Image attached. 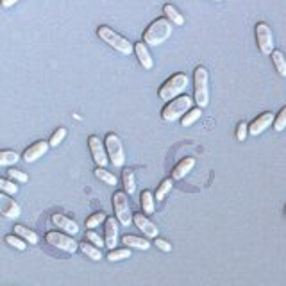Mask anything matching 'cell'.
<instances>
[{
	"instance_id": "20",
	"label": "cell",
	"mask_w": 286,
	"mask_h": 286,
	"mask_svg": "<svg viewBox=\"0 0 286 286\" xmlns=\"http://www.w3.org/2000/svg\"><path fill=\"white\" fill-rule=\"evenodd\" d=\"M13 229H15V233H17V236H20L22 240L25 241V243H33V245H36L38 240H40V238H38V234L34 233L33 229H27V227H25V225L17 224Z\"/></svg>"
},
{
	"instance_id": "31",
	"label": "cell",
	"mask_w": 286,
	"mask_h": 286,
	"mask_svg": "<svg viewBox=\"0 0 286 286\" xmlns=\"http://www.w3.org/2000/svg\"><path fill=\"white\" fill-rule=\"evenodd\" d=\"M102 222H106V213H93V215H90V218L86 220V227L88 229H95L98 227V225L102 224Z\"/></svg>"
},
{
	"instance_id": "28",
	"label": "cell",
	"mask_w": 286,
	"mask_h": 286,
	"mask_svg": "<svg viewBox=\"0 0 286 286\" xmlns=\"http://www.w3.org/2000/svg\"><path fill=\"white\" fill-rule=\"evenodd\" d=\"M107 261H123L127 257H131V249L125 247V249H113L107 252Z\"/></svg>"
},
{
	"instance_id": "16",
	"label": "cell",
	"mask_w": 286,
	"mask_h": 286,
	"mask_svg": "<svg viewBox=\"0 0 286 286\" xmlns=\"http://www.w3.org/2000/svg\"><path fill=\"white\" fill-rule=\"evenodd\" d=\"M52 224L56 225L57 229H63L66 234H70V236L79 233L77 222H74L72 218L66 217V215H61V213H56V215H52Z\"/></svg>"
},
{
	"instance_id": "21",
	"label": "cell",
	"mask_w": 286,
	"mask_h": 286,
	"mask_svg": "<svg viewBox=\"0 0 286 286\" xmlns=\"http://www.w3.org/2000/svg\"><path fill=\"white\" fill-rule=\"evenodd\" d=\"M163 15H165V18H167V20L170 22L172 25H179V27H181V25H184V17L172 4L165 6V8H163Z\"/></svg>"
},
{
	"instance_id": "32",
	"label": "cell",
	"mask_w": 286,
	"mask_h": 286,
	"mask_svg": "<svg viewBox=\"0 0 286 286\" xmlns=\"http://www.w3.org/2000/svg\"><path fill=\"white\" fill-rule=\"evenodd\" d=\"M272 125H274V129L277 132H281L286 129V106L277 113V116L274 118V123H272Z\"/></svg>"
},
{
	"instance_id": "8",
	"label": "cell",
	"mask_w": 286,
	"mask_h": 286,
	"mask_svg": "<svg viewBox=\"0 0 286 286\" xmlns=\"http://www.w3.org/2000/svg\"><path fill=\"white\" fill-rule=\"evenodd\" d=\"M45 240H47V243H50L52 247H56V249L63 250V252H66V254H74L75 250L79 249L77 241L70 236V234H65V233L50 231V233H47Z\"/></svg>"
},
{
	"instance_id": "39",
	"label": "cell",
	"mask_w": 286,
	"mask_h": 286,
	"mask_svg": "<svg viewBox=\"0 0 286 286\" xmlns=\"http://www.w3.org/2000/svg\"><path fill=\"white\" fill-rule=\"evenodd\" d=\"M154 245L156 247H158V249H160V250H163V252H170V250H172V243H170V241H167V240H165V238H160V236H158V238H154Z\"/></svg>"
},
{
	"instance_id": "42",
	"label": "cell",
	"mask_w": 286,
	"mask_h": 286,
	"mask_svg": "<svg viewBox=\"0 0 286 286\" xmlns=\"http://www.w3.org/2000/svg\"><path fill=\"white\" fill-rule=\"evenodd\" d=\"M215 2H222V0H215Z\"/></svg>"
},
{
	"instance_id": "27",
	"label": "cell",
	"mask_w": 286,
	"mask_h": 286,
	"mask_svg": "<svg viewBox=\"0 0 286 286\" xmlns=\"http://www.w3.org/2000/svg\"><path fill=\"white\" fill-rule=\"evenodd\" d=\"M200 116H202V109H200V107H192V109L181 118V123H183V127H190V125H193Z\"/></svg>"
},
{
	"instance_id": "41",
	"label": "cell",
	"mask_w": 286,
	"mask_h": 286,
	"mask_svg": "<svg viewBox=\"0 0 286 286\" xmlns=\"http://www.w3.org/2000/svg\"><path fill=\"white\" fill-rule=\"evenodd\" d=\"M284 218H286V206H284Z\"/></svg>"
},
{
	"instance_id": "10",
	"label": "cell",
	"mask_w": 286,
	"mask_h": 286,
	"mask_svg": "<svg viewBox=\"0 0 286 286\" xmlns=\"http://www.w3.org/2000/svg\"><path fill=\"white\" fill-rule=\"evenodd\" d=\"M88 145H90L91 158H93V161L97 163V167L106 168L107 163H109V158H107L106 145H104L102 139L98 138V136H90V138H88Z\"/></svg>"
},
{
	"instance_id": "14",
	"label": "cell",
	"mask_w": 286,
	"mask_h": 286,
	"mask_svg": "<svg viewBox=\"0 0 286 286\" xmlns=\"http://www.w3.org/2000/svg\"><path fill=\"white\" fill-rule=\"evenodd\" d=\"M274 118H275V114L270 113V111L259 114V116H257V118H254V122L249 125V134H252V136L261 134L263 131H266V129L274 123Z\"/></svg>"
},
{
	"instance_id": "30",
	"label": "cell",
	"mask_w": 286,
	"mask_h": 286,
	"mask_svg": "<svg viewBox=\"0 0 286 286\" xmlns=\"http://www.w3.org/2000/svg\"><path fill=\"white\" fill-rule=\"evenodd\" d=\"M20 156L13 151H0V167H11V165L18 163Z\"/></svg>"
},
{
	"instance_id": "24",
	"label": "cell",
	"mask_w": 286,
	"mask_h": 286,
	"mask_svg": "<svg viewBox=\"0 0 286 286\" xmlns=\"http://www.w3.org/2000/svg\"><path fill=\"white\" fill-rule=\"evenodd\" d=\"M79 249H81V252L84 254V256H88L90 259H93V261H100L104 257L102 252H100V249L91 245L90 241H81V243H79Z\"/></svg>"
},
{
	"instance_id": "4",
	"label": "cell",
	"mask_w": 286,
	"mask_h": 286,
	"mask_svg": "<svg viewBox=\"0 0 286 286\" xmlns=\"http://www.w3.org/2000/svg\"><path fill=\"white\" fill-rule=\"evenodd\" d=\"M193 107V98L188 97V95H179V97L172 98L170 102L163 107L161 111V118L165 122H177L188 113Z\"/></svg>"
},
{
	"instance_id": "23",
	"label": "cell",
	"mask_w": 286,
	"mask_h": 286,
	"mask_svg": "<svg viewBox=\"0 0 286 286\" xmlns=\"http://www.w3.org/2000/svg\"><path fill=\"white\" fill-rule=\"evenodd\" d=\"M122 183H123V188H125L127 195H132L136 192V179H134V172L132 168H125L122 172Z\"/></svg>"
},
{
	"instance_id": "34",
	"label": "cell",
	"mask_w": 286,
	"mask_h": 286,
	"mask_svg": "<svg viewBox=\"0 0 286 286\" xmlns=\"http://www.w3.org/2000/svg\"><path fill=\"white\" fill-rule=\"evenodd\" d=\"M6 243H9V245L15 247V249H18V250H25V249H27V243H25V241L22 240L20 236H13V234L6 236Z\"/></svg>"
},
{
	"instance_id": "9",
	"label": "cell",
	"mask_w": 286,
	"mask_h": 286,
	"mask_svg": "<svg viewBox=\"0 0 286 286\" xmlns=\"http://www.w3.org/2000/svg\"><path fill=\"white\" fill-rule=\"evenodd\" d=\"M256 43L257 49L261 50V54H265V56H270L274 52V34H272V29L265 22H259L256 25Z\"/></svg>"
},
{
	"instance_id": "5",
	"label": "cell",
	"mask_w": 286,
	"mask_h": 286,
	"mask_svg": "<svg viewBox=\"0 0 286 286\" xmlns=\"http://www.w3.org/2000/svg\"><path fill=\"white\" fill-rule=\"evenodd\" d=\"M190 84V79L186 74H176L172 75L170 79H167V81L163 82V86L160 88V91H158V95H160L161 100H168L170 102L172 98L179 97V95H183L184 91H186V88H188Z\"/></svg>"
},
{
	"instance_id": "35",
	"label": "cell",
	"mask_w": 286,
	"mask_h": 286,
	"mask_svg": "<svg viewBox=\"0 0 286 286\" xmlns=\"http://www.w3.org/2000/svg\"><path fill=\"white\" fill-rule=\"evenodd\" d=\"M8 176L11 177L13 181H17V183H27V181H29L27 174H25V172H22V170H17V168H9Z\"/></svg>"
},
{
	"instance_id": "38",
	"label": "cell",
	"mask_w": 286,
	"mask_h": 286,
	"mask_svg": "<svg viewBox=\"0 0 286 286\" xmlns=\"http://www.w3.org/2000/svg\"><path fill=\"white\" fill-rule=\"evenodd\" d=\"M247 134H249V125H247V122H240L236 127V139L238 141H245Z\"/></svg>"
},
{
	"instance_id": "13",
	"label": "cell",
	"mask_w": 286,
	"mask_h": 286,
	"mask_svg": "<svg viewBox=\"0 0 286 286\" xmlns=\"http://www.w3.org/2000/svg\"><path fill=\"white\" fill-rule=\"evenodd\" d=\"M106 231H104V243L109 250L116 249L118 245V220L116 218H106Z\"/></svg>"
},
{
	"instance_id": "2",
	"label": "cell",
	"mask_w": 286,
	"mask_h": 286,
	"mask_svg": "<svg viewBox=\"0 0 286 286\" xmlns=\"http://www.w3.org/2000/svg\"><path fill=\"white\" fill-rule=\"evenodd\" d=\"M97 36L100 38L104 43H107L111 49H114L116 52L122 54V56H131V54L134 52V45H132L131 41L127 40V38L120 36L118 33H114L113 29L107 27V25H100V27L97 29Z\"/></svg>"
},
{
	"instance_id": "1",
	"label": "cell",
	"mask_w": 286,
	"mask_h": 286,
	"mask_svg": "<svg viewBox=\"0 0 286 286\" xmlns=\"http://www.w3.org/2000/svg\"><path fill=\"white\" fill-rule=\"evenodd\" d=\"M172 24L167 20V18H158L154 20L147 29H145V33H143V43H147L149 47H158L161 43L168 40L172 36Z\"/></svg>"
},
{
	"instance_id": "6",
	"label": "cell",
	"mask_w": 286,
	"mask_h": 286,
	"mask_svg": "<svg viewBox=\"0 0 286 286\" xmlns=\"http://www.w3.org/2000/svg\"><path fill=\"white\" fill-rule=\"evenodd\" d=\"M104 145H106L107 158L113 163V167L116 168L123 167V163H125V152H123L122 141H120L118 136L114 134V132H109L106 136V139H104Z\"/></svg>"
},
{
	"instance_id": "18",
	"label": "cell",
	"mask_w": 286,
	"mask_h": 286,
	"mask_svg": "<svg viewBox=\"0 0 286 286\" xmlns=\"http://www.w3.org/2000/svg\"><path fill=\"white\" fill-rule=\"evenodd\" d=\"M134 54H136V57H138L139 65H141L145 70L154 68V59H152L151 52L147 50V45H145V43H136V45H134Z\"/></svg>"
},
{
	"instance_id": "12",
	"label": "cell",
	"mask_w": 286,
	"mask_h": 286,
	"mask_svg": "<svg viewBox=\"0 0 286 286\" xmlns=\"http://www.w3.org/2000/svg\"><path fill=\"white\" fill-rule=\"evenodd\" d=\"M132 222L147 238H158V234H160V229L156 227L154 222L149 220L147 215H143V213H132Z\"/></svg>"
},
{
	"instance_id": "40",
	"label": "cell",
	"mask_w": 286,
	"mask_h": 286,
	"mask_svg": "<svg viewBox=\"0 0 286 286\" xmlns=\"http://www.w3.org/2000/svg\"><path fill=\"white\" fill-rule=\"evenodd\" d=\"M15 4H18V0H0V6H2V8H13V6Z\"/></svg>"
},
{
	"instance_id": "19",
	"label": "cell",
	"mask_w": 286,
	"mask_h": 286,
	"mask_svg": "<svg viewBox=\"0 0 286 286\" xmlns=\"http://www.w3.org/2000/svg\"><path fill=\"white\" fill-rule=\"evenodd\" d=\"M122 243L129 249H138V250H149L151 249V243L149 240L145 238H138V236H132V234H125L122 238Z\"/></svg>"
},
{
	"instance_id": "36",
	"label": "cell",
	"mask_w": 286,
	"mask_h": 286,
	"mask_svg": "<svg viewBox=\"0 0 286 286\" xmlns=\"http://www.w3.org/2000/svg\"><path fill=\"white\" fill-rule=\"evenodd\" d=\"M86 240L90 241L91 245H95L97 247V249H102L104 245H106V243H104V240L100 236H98L97 233H95V231H88V233H86Z\"/></svg>"
},
{
	"instance_id": "37",
	"label": "cell",
	"mask_w": 286,
	"mask_h": 286,
	"mask_svg": "<svg viewBox=\"0 0 286 286\" xmlns=\"http://www.w3.org/2000/svg\"><path fill=\"white\" fill-rule=\"evenodd\" d=\"M65 138H66V129H65V127H61V129H57V131L52 134L49 145H50V147H57V145H59V143H61Z\"/></svg>"
},
{
	"instance_id": "11",
	"label": "cell",
	"mask_w": 286,
	"mask_h": 286,
	"mask_svg": "<svg viewBox=\"0 0 286 286\" xmlns=\"http://www.w3.org/2000/svg\"><path fill=\"white\" fill-rule=\"evenodd\" d=\"M0 215L6 218H11V220H15L22 215V208L18 206V202H15L4 192H0Z\"/></svg>"
},
{
	"instance_id": "26",
	"label": "cell",
	"mask_w": 286,
	"mask_h": 286,
	"mask_svg": "<svg viewBox=\"0 0 286 286\" xmlns=\"http://www.w3.org/2000/svg\"><path fill=\"white\" fill-rule=\"evenodd\" d=\"M172 186H174V179H165V181H161V184L158 186V190H156V195H154V200H158V202H161V200L165 199V197L170 193V190H172Z\"/></svg>"
},
{
	"instance_id": "25",
	"label": "cell",
	"mask_w": 286,
	"mask_h": 286,
	"mask_svg": "<svg viewBox=\"0 0 286 286\" xmlns=\"http://www.w3.org/2000/svg\"><path fill=\"white\" fill-rule=\"evenodd\" d=\"M270 56H272V63H274L277 74L281 75V77H286V57H284V54H282L281 50H274Z\"/></svg>"
},
{
	"instance_id": "33",
	"label": "cell",
	"mask_w": 286,
	"mask_h": 286,
	"mask_svg": "<svg viewBox=\"0 0 286 286\" xmlns=\"http://www.w3.org/2000/svg\"><path fill=\"white\" fill-rule=\"evenodd\" d=\"M0 192L8 193V195H17V193H18V186L13 183V181L2 179V177H0Z\"/></svg>"
},
{
	"instance_id": "22",
	"label": "cell",
	"mask_w": 286,
	"mask_h": 286,
	"mask_svg": "<svg viewBox=\"0 0 286 286\" xmlns=\"http://www.w3.org/2000/svg\"><path fill=\"white\" fill-rule=\"evenodd\" d=\"M139 202H141V209H143V215H152L156 211V200L152 192L145 190L141 192V197H139Z\"/></svg>"
},
{
	"instance_id": "15",
	"label": "cell",
	"mask_w": 286,
	"mask_h": 286,
	"mask_svg": "<svg viewBox=\"0 0 286 286\" xmlns=\"http://www.w3.org/2000/svg\"><path fill=\"white\" fill-rule=\"evenodd\" d=\"M49 149H50L49 143L43 141V139H40V141L33 143V145L24 152V161H27V163H34V161H38L40 158H43V156L49 152Z\"/></svg>"
},
{
	"instance_id": "3",
	"label": "cell",
	"mask_w": 286,
	"mask_h": 286,
	"mask_svg": "<svg viewBox=\"0 0 286 286\" xmlns=\"http://www.w3.org/2000/svg\"><path fill=\"white\" fill-rule=\"evenodd\" d=\"M209 74L204 66H197L193 72V102L197 107H206L209 104Z\"/></svg>"
},
{
	"instance_id": "17",
	"label": "cell",
	"mask_w": 286,
	"mask_h": 286,
	"mask_svg": "<svg viewBox=\"0 0 286 286\" xmlns=\"http://www.w3.org/2000/svg\"><path fill=\"white\" fill-rule=\"evenodd\" d=\"M193 167H195V158H184V160H181L179 163L174 167V170H172V179L174 181L183 179L188 172L193 170Z\"/></svg>"
},
{
	"instance_id": "7",
	"label": "cell",
	"mask_w": 286,
	"mask_h": 286,
	"mask_svg": "<svg viewBox=\"0 0 286 286\" xmlns=\"http://www.w3.org/2000/svg\"><path fill=\"white\" fill-rule=\"evenodd\" d=\"M113 208H114V215H116V220L123 225V227H129L132 224V213L129 208V199H127L125 192H116L113 195Z\"/></svg>"
},
{
	"instance_id": "29",
	"label": "cell",
	"mask_w": 286,
	"mask_h": 286,
	"mask_svg": "<svg viewBox=\"0 0 286 286\" xmlns=\"http://www.w3.org/2000/svg\"><path fill=\"white\" fill-rule=\"evenodd\" d=\"M95 176H97V179H100L102 183L109 184V186H116V183H118V179L111 174V172H107L106 168H95Z\"/></svg>"
}]
</instances>
